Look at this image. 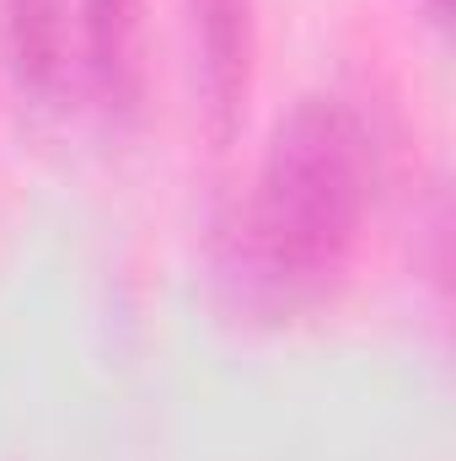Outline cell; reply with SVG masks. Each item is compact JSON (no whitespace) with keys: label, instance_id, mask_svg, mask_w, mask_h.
Wrapping results in <instances>:
<instances>
[{"label":"cell","instance_id":"cell-1","mask_svg":"<svg viewBox=\"0 0 456 461\" xmlns=\"http://www.w3.org/2000/svg\"><path fill=\"white\" fill-rule=\"evenodd\" d=\"M381 145L349 97L312 92L279 118L226 230V279L258 312L317 301L360 247L376 204Z\"/></svg>","mask_w":456,"mask_h":461},{"label":"cell","instance_id":"cell-2","mask_svg":"<svg viewBox=\"0 0 456 461\" xmlns=\"http://www.w3.org/2000/svg\"><path fill=\"white\" fill-rule=\"evenodd\" d=\"M194 43L210 134L226 145L252 86V0H194Z\"/></svg>","mask_w":456,"mask_h":461},{"label":"cell","instance_id":"cell-3","mask_svg":"<svg viewBox=\"0 0 456 461\" xmlns=\"http://www.w3.org/2000/svg\"><path fill=\"white\" fill-rule=\"evenodd\" d=\"M430 11H435V22H441V16H446V0H430Z\"/></svg>","mask_w":456,"mask_h":461}]
</instances>
